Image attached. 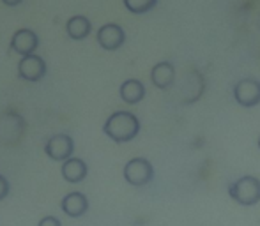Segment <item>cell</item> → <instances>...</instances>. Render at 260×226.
Returning a JSON list of instances; mask_svg holds the SVG:
<instances>
[{
    "mask_svg": "<svg viewBox=\"0 0 260 226\" xmlns=\"http://www.w3.org/2000/svg\"><path fill=\"white\" fill-rule=\"evenodd\" d=\"M46 74V62L43 60L39 55H27L21 57V60L18 62V76L25 82L36 83L39 80H43Z\"/></svg>",
    "mask_w": 260,
    "mask_h": 226,
    "instance_id": "obj_7",
    "label": "cell"
},
{
    "mask_svg": "<svg viewBox=\"0 0 260 226\" xmlns=\"http://www.w3.org/2000/svg\"><path fill=\"white\" fill-rule=\"evenodd\" d=\"M229 195L241 205H255L260 202V180L251 175L237 178L234 184H230Z\"/></svg>",
    "mask_w": 260,
    "mask_h": 226,
    "instance_id": "obj_2",
    "label": "cell"
},
{
    "mask_svg": "<svg viewBox=\"0 0 260 226\" xmlns=\"http://www.w3.org/2000/svg\"><path fill=\"white\" fill-rule=\"evenodd\" d=\"M9 191H11L9 180H7V178L4 177V175H0V202H2L4 198H7Z\"/></svg>",
    "mask_w": 260,
    "mask_h": 226,
    "instance_id": "obj_15",
    "label": "cell"
},
{
    "mask_svg": "<svg viewBox=\"0 0 260 226\" xmlns=\"http://www.w3.org/2000/svg\"><path fill=\"white\" fill-rule=\"evenodd\" d=\"M258 148H260V138H258Z\"/></svg>",
    "mask_w": 260,
    "mask_h": 226,
    "instance_id": "obj_18",
    "label": "cell"
},
{
    "mask_svg": "<svg viewBox=\"0 0 260 226\" xmlns=\"http://www.w3.org/2000/svg\"><path fill=\"white\" fill-rule=\"evenodd\" d=\"M60 209L69 217H82L89 210V200H87V196L83 193L73 191L62 198Z\"/></svg>",
    "mask_w": 260,
    "mask_h": 226,
    "instance_id": "obj_9",
    "label": "cell"
},
{
    "mask_svg": "<svg viewBox=\"0 0 260 226\" xmlns=\"http://www.w3.org/2000/svg\"><path fill=\"white\" fill-rule=\"evenodd\" d=\"M152 177H154V168L145 158H133L124 166V178L131 185H137V187L147 185Z\"/></svg>",
    "mask_w": 260,
    "mask_h": 226,
    "instance_id": "obj_3",
    "label": "cell"
},
{
    "mask_svg": "<svg viewBox=\"0 0 260 226\" xmlns=\"http://www.w3.org/2000/svg\"><path fill=\"white\" fill-rule=\"evenodd\" d=\"M62 178L69 184H78L82 182L83 178L87 177L89 173V168H87V163L80 158H69L68 161L62 163V168H60Z\"/></svg>",
    "mask_w": 260,
    "mask_h": 226,
    "instance_id": "obj_10",
    "label": "cell"
},
{
    "mask_svg": "<svg viewBox=\"0 0 260 226\" xmlns=\"http://www.w3.org/2000/svg\"><path fill=\"white\" fill-rule=\"evenodd\" d=\"M234 99L244 108L257 106L260 103V82L253 78L239 80L234 87Z\"/></svg>",
    "mask_w": 260,
    "mask_h": 226,
    "instance_id": "obj_5",
    "label": "cell"
},
{
    "mask_svg": "<svg viewBox=\"0 0 260 226\" xmlns=\"http://www.w3.org/2000/svg\"><path fill=\"white\" fill-rule=\"evenodd\" d=\"M103 133L117 143H126L140 133V120L131 111H115L106 119Z\"/></svg>",
    "mask_w": 260,
    "mask_h": 226,
    "instance_id": "obj_1",
    "label": "cell"
},
{
    "mask_svg": "<svg viewBox=\"0 0 260 226\" xmlns=\"http://www.w3.org/2000/svg\"><path fill=\"white\" fill-rule=\"evenodd\" d=\"M98 43L103 50L115 52L126 43V32L120 25L117 23H106L98 30Z\"/></svg>",
    "mask_w": 260,
    "mask_h": 226,
    "instance_id": "obj_8",
    "label": "cell"
},
{
    "mask_svg": "<svg viewBox=\"0 0 260 226\" xmlns=\"http://www.w3.org/2000/svg\"><path fill=\"white\" fill-rule=\"evenodd\" d=\"M119 94H120V99H122L124 103L137 104L145 97V85L140 82V80H135V78L126 80V82L120 85Z\"/></svg>",
    "mask_w": 260,
    "mask_h": 226,
    "instance_id": "obj_12",
    "label": "cell"
},
{
    "mask_svg": "<svg viewBox=\"0 0 260 226\" xmlns=\"http://www.w3.org/2000/svg\"><path fill=\"white\" fill-rule=\"evenodd\" d=\"M151 80L157 89H168L175 80V69L172 62H159L152 67Z\"/></svg>",
    "mask_w": 260,
    "mask_h": 226,
    "instance_id": "obj_13",
    "label": "cell"
},
{
    "mask_svg": "<svg viewBox=\"0 0 260 226\" xmlns=\"http://www.w3.org/2000/svg\"><path fill=\"white\" fill-rule=\"evenodd\" d=\"M157 0H124V6L133 14H145L154 9Z\"/></svg>",
    "mask_w": 260,
    "mask_h": 226,
    "instance_id": "obj_14",
    "label": "cell"
},
{
    "mask_svg": "<svg viewBox=\"0 0 260 226\" xmlns=\"http://www.w3.org/2000/svg\"><path fill=\"white\" fill-rule=\"evenodd\" d=\"M66 32H68V35L73 41H82L92 32V23H90V20L87 16L75 14L66 23Z\"/></svg>",
    "mask_w": 260,
    "mask_h": 226,
    "instance_id": "obj_11",
    "label": "cell"
},
{
    "mask_svg": "<svg viewBox=\"0 0 260 226\" xmlns=\"http://www.w3.org/2000/svg\"><path fill=\"white\" fill-rule=\"evenodd\" d=\"M9 46L14 53L21 57L34 55L36 50L39 48V35L32 28H20L13 34Z\"/></svg>",
    "mask_w": 260,
    "mask_h": 226,
    "instance_id": "obj_6",
    "label": "cell"
},
{
    "mask_svg": "<svg viewBox=\"0 0 260 226\" xmlns=\"http://www.w3.org/2000/svg\"><path fill=\"white\" fill-rule=\"evenodd\" d=\"M45 152L50 159L53 161H68L69 158H73V152H75V141L69 134L58 133L53 134L52 138H48L45 145Z\"/></svg>",
    "mask_w": 260,
    "mask_h": 226,
    "instance_id": "obj_4",
    "label": "cell"
},
{
    "mask_svg": "<svg viewBox=\"0 0 260 226\" xmlns=\"http://www.w3.org/2000/svg\"><path fill=\"white\" fill-rule=\"evenodd\" d=\"M2 2L6 4V6H9V7H16V6H20L23 0H2Z\"/></svg>",
    "mask_w": 260,
    "mask_h": 226,
    "instance_id": "obj_17",
    "label": "cell"
},
{
    "mask_svg": "<svg viewBox=\"0 0 260 226\" xmlns=\"http://www.w3.org/2000/svg\"><path fill=\"white\" fill-rule=\"evenodd\" d=\"M38 226H62V223L55 216H45L41 221H39Z\"/></svg>",
    "mask_w": 260,
    "mask_h": 226,
    "instance_id": "obj_16",
    "label": "cell"
}]
</instances>
